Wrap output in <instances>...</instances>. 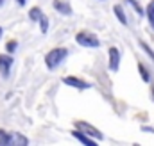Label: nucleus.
<instances>
[{
  "label": "nucleus",
  "instance_id": "obj_21",
  "mask_svg": "<svg viewBox=\"0 0 154 146\" xmlns=\"http://www.w3.org/2000/svg\"><path fill=\"white\" fill-rule=\"evenodd\" d=\"M151 95H152V100H154V86H152V89H151Z\"/></svg>",
  "mask_w": 154,
  "mask_h": 146
},
{
  "label": "nucleus",
  "instance_id": "obj_19",
  "mask_svg": "<svg viewBox=\"0 0 154 146\" xmlns=\"http://www.w3.org/2000/svg\"><path fill=\"white\" fill-rule=\"evenodd\" d=\"M142 132H149V134H154V128H151V127H142Z\"/></svg>",
  "mask_w": 154,
  "mask_h": 146
},
{
  "label": "nucleus",
  "instance_id": "obj_4",
  "mask_svg": "<svg viewBox=\"0 0 154 146\" xmlns=\"http://www.w3.org/2000/svg\"><path fill=\"white\" fill-rule=\"evenodd\" d=\"M63 84H66V86H70V87H74V89H79V91H84V89H90L91 87V82H86V80H82V78H79V77H63Z\"/></svg>",
  "mask_w": 154,
  "mask_h": 146
},
{
  "label": "nucleus",
  "instance_id": "obj_16",
  "mask_svg": "<svg viewBox=\"0 0 154 146\" xmlns=\"http://www.w3.org/2000/svg\"><path fill=\"white\" fill-rule=\"evenodd\" d=\"M39 23V31H41V34H47V31H48V18L45 16V14H41V18L38 20Z\"/></svg>",
  "mask_w": 154,
  "mask_h": 146
},
{
  "label": "nucleus",
  "instance_id": "obj_5",
  "mask_svg": "<svg viewBox=\"0 0 154 146\" xmlns=\"http://www.w3.org/2000/svg\"><path fill=\"white\" fill-rule=\"evenodd\" d=\"M108 57H109V63H108V66H109V70L113 73L118 72V68H120V50L116 48V46H111L109 50H108Z\"/></svg>",
  "mask_w": 154,
  "mask_h": 146
},
{
  "label": "nucleus",
  "instance_id": "obj_24",
  "mask_svg": "<svg viewBox=\"0 0 154 146\" xmlns=\"http://www.w3.org/2000/svg\"><path fill=\"white\" fill-rule=\"evenodd\" d=\"M152 2H154V0H152Z\"/></svg>",
  "mask_w": 154,
  "mask_h": 146
},
{
  "label": "nucleus",
  "instance_id": "obj_23",
  "mask_svg": "<svg viewBox=\"0 0 154 146\" xmlns=\"http://www.w3.org/2000/svg\"><path fill=\"white\" fill-rule=\"evenodd\" d=\"M2 34H4V31H2V27H0V37H2Z\"/></svg>",
  "mask_w": 154,
  "mask_h": 146
},
{
  "label": "nucleus",
  "instance_id": "obj_9",
  "mask_svg": "<svg viewBox=\"0 0 154 146\" xmlns=\"http://www.w3.org/2000/svg\"><path fill=\"white\" fill-rule=\"evenodd\" d=\"M11 145L13 146H25L29 145V139L22 136L20 132H11Z\"/></svg>",
  "mask_w": 154,
  "mask_h": 146
},
{
  "label": "nucleus",
  "instance_id": "obj_13",
  "mask_svg": "<svg viewBox=\"0 0 154 146\" xmlns=\"http://www.w3.org/2000/svg\"><path fill=\"white\" fill-rule=\"evenodd\" d=\"M0 146H11V132L0 128Z\"/></svg>",
  "mask_w": 154,
  "mask_h": 146
},
{
  "label": "nucleus",
  "instance_id": "obj_7",
  "mask_svg": "<svg viewBox=\"0 0 154 146\" xmlns=\"http://www.w3.org/2000/svg\"><path fill=\"white\" fill-rule=\"evenodd\" d=\"M72 136L75 137L79 143H82V145H88V146H95L97 145V139H93V137H90L88 134H84V132H81L79 128L75 130H72Z\"/></svg>",
  "mask_w": 154,
  "mask_h": 146
},
{
  "label": "nucleus",
  "instance_id": "obj_6",
  "mask_svg": "<svg viewBox=\"0 0 154 146\" xmlns=\"http://www.w3.org/2000/svg\"><path fill=\"white\" fill-rule=\"evenodd\" d=\"M13 66V55L11 54H0V75L2 78H7Z\"/></svg>",
  "mask_w": 154,
  "mask_h": 146
},
{
  "label": "nucleus",
  "instance_id": "obj_8",
  "mask_svg": "<svg viewBox=\"0 0 154 146\" xmlns=\"http://www.w3.org/2000/svg\"><path fill=\"white\" fill-rule=\"evenodd\" d=\"M52 5H54V9H56L59 14H65V16L72 14V7H70V4L65 2V0H54Z\"/></svg>",
  "mask_w": 154,
  "mask_h": 146
},
{
  "label": "nucleus",
  "instance_id": "obj_22",
  "mask_svg": "<svg viewBox=\"0 0 154 146\" xmlns=\"http://www.w3.org/2000/svg\"><path fill=\"white\" fill-rule=\"evenodd\" d=\"M4 2H5V0H0V7H2V5H4Z\"/></svg>",
  "mask_w": 154,
  "mask_h": 146
},
{
  "label": "nucleus",
  "instance_id": "obj_11",
  "mask_svg": "<svg viewBox=\"0 0 154 146\" xmlns=\"http://www.w3.org/2000/svg\"><path fill=\"white\" fill-rule=\"evenodd\" d=\"M113 13H115V16L118 18V22H120L122 25H127V16H125L122 5H115V7H113Z\"/></svg>",
  "mask_w": 154,
  "mask_h": 146
},
{
  "label": "nucleus",
  "instance_id": "obj_10",
  "mask_svg": "<svg viewBox=\"0 0 154 146\" xmlns=\"http://www.w3.org/2000/svg\"><path fill=\"white\" fill-rule=\"evenodd\" d=\"M138 72H140V77H142V80H143V82L151 84L152 77H151V72L145 68V64H143V63H138Z\"/></svg>",
  "mask_w": 154,
  "mask_h": 146
},
{
  "label": "nucleus",
  "instance_id": "obj_3",
  "mask_svg": "<svg viewBox=\"0 0 154 146\" xmlns=\"http://www.w3.org/2000/svg\"><path fill=\"white\" fill-rule=\"evenodd\" d=\"M75 128H79L81 132H84V134H88L90 137H93V139H97V141H102V139H104V136H102V132H100L99 128H95L93 125H90V123H86V121H75Z\"/></svg>",
  "mask_w": 154,
  "mask_h": 146
},
{
  "label": "nucleus",
  "instance_id": "obj_20",
  "mask_svg": "<svg viewBox=\"0 0 154 146\" xmlns=\"http://www.w3.org/2000/svg\"><path fill=\"white\" fill-rule=\"evenodd\" d=\"M16 2H18V5H25V2H27V0H16Z\"/></svg>",
  "mask_w": 154,
  "mask_h": 146
},
{
  "label": "nucleus",
  "instance_id": "obj_15",
  "mask_svg": "<svg viewBox=\"0 0 154 146\" xmlns=\"http://www.w3.org/2000/svg\"><path fill=\"white\" fill-rule=\"evenodd\" d=\"M41 14H43V13H41L39 7H31V9H29V18H31L32 22H38L39 18H41Z\"/></svg>",
  "mask_w": 154,
  "mask_h": 146
},
{
  "label": "nucleus",
  "instance_id": "obj_12",
  "mask_svg": "<svg viewBox=\"0 0 154 146\" xmlns=\"http://www.w3.org/2000/svg\"><path fill=\"white\" fill-rule=\"evenodd\" d=\"M145 16H147L149 25L152 27V31H154V2L147 4V7H145Z\"/></svg>",
  "mask_w": 154,
  "mask_h": 146
},
{
  "label": "nucleus",
  "instance_id": "obj_2",
  "mask_svg": "<svg viewBox=\"0 0 154 146\" xmlns=\"http://www.w3.org/2000/svg\"><path fill=\"white\" fill-rule=\"evenodd\" d=\"M75 41H77V45H81V46H84V48H99V46H100V39L95 36L93 32H88V31L77 32Z\"/></svg>",
  "mask_w": 154,
  "mask_h": 146
},
{
  "label": "nucleus",
  "instance_id": "obj_14",
  "mask_svg": "<svg viewBox=\"0 0 154 146\" xmlns=\"http://www.w3.org/2000/svg\"><path fill=\"white\" fill-rule=\"evenodd\" d=\"M138 45H140V48H142V50L147 54V57H149V59L154 63V50H152V48H151V46H149L145 41H138Z\"/></svg>",
  "mask_w": 154,
  "mask_h": 146
},
{
  "label": "nucleus",
  "instance_id": "obj_17",
  "mask_svg": "<svg viewBox=\"0 0 154 146\" xmlns=\"http://www.w3.org/2000/svg\"><path fill=\"white\" fill-rule=\"evenodd\" d=\"M16 48H18V41H16V39L7 41V45H5V52H7V54H14Z\"/></svg>",
  "mask_w": 154,
  "mask_h": 146
},
{
  "label": "nucleus",
  "instance_id": "obj_1",
  "mask_svg": "<svg viewBox=\"0 0 154 146\" xmlns=\"http://www.w3.org/2000/svg\"><path fill=\"white\" fill-rule=\"evenodd\" d=\"M66 57H68V48H65V46H56V48H52L50 52H47V55H45V64H47L48 70H56Z\"/></svg>",
  "mask_w": 154,
  "mask_h": 146
},
{
  "label": "nucleus",
  "instance_id": "obj_18",
  "mask_svg": "<svg viewBox=\"0 0 154 146\" xmlns=\"http://www.w3.org/2000/svg\"><path fill=\"white\" fill-rule=\"evenodd\" d=\"M127 4H129V5L136 11V14H140V16L143 14V9H142V5L138 4V0H127Z\"/></svg>",
  "mask_w": 154,
  "mask_h": 146
}]
</instances>
